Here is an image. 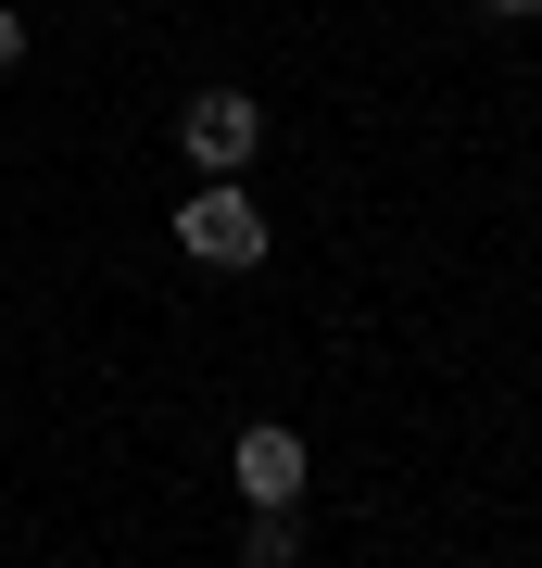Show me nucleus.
I'll return each mask as SVG.
<instances>
[{"mask_svg":"<svg viewBox=\"0 0 542 568\" xmlns=\"http://www.w3.org/2000/svg\"><path fill=\"white\" fill-rule=\"evenodd\" d=\"M290 556H303L290 506H253V530H241V568H290Z\"/></svg>","mask_w":542,"mask_h":568,"instance_id":"nucleus-4","label":"nucleus"},{"mask_svg":"<svg viewBox=\"0 0 542 568\" xmlns=\"http://www.w3.org/2000/svg\"><path fill=\"white\" fill-rule=\"evenodd\" d=\"M13 63H25V26H13V13H0V77H13Z\"/></svg>","mask_w":542,"mask_h":568,"instance_id":"nucleus-5","label":"nucleus"},{"mask_svg":"<svg viewBox=\"0 0 542 568\" xmlns=\"http://www.w3.org/2000/svg\"><path fill=\"white\" fill-rule=\"evenodd\" d=\"M492 13H542V0H492Z\"/></svg>","mask_w":542,"mask_h":568,"instance_id":"nucleus-6","label":"nucleus"},{"mask_svg":"<svg viewBox=\"0 0 542 568\" xmlns=\"http://www.w3.org/2000/svg\"><path fill=\"white\" fill-rule=\"evenodd\" d=\"M177 253L190 265H265V203H253L241 178L190 190V203H177Z\"/></svg>","mask_w":542,"mask_h":568,"instance_id":"nucleus-1","label":"nucleus"},{"mask_svg":"<svg viewBox=\"0 0 542 568\" xmlns=\"http://www.w3.org/2000/svg\"><path fill=\"white\" fill-rule=\"evenodd\" d=\"M177 140H190L202 178H241V164L265 152V102H253V89H202V102L177 114Z\"/></svg>","mask_w":542,"mask_h":568,"instance_id":"nucleus-2","label":"nucleus"},{"mask_svg":"<svg viewBox=\"0 0 542 568\" xmlns=\"http://www.w3.org/2000/svg\"><path fill=\"white\" fill-rule=\"evenodd\" d=\"M303 480H316V455H303V429L253 417V429H241V506H303Z\"/></svg>","mask_w":542,"mask_h":568,"instance_id":"nucleus-3","label":"nucleus"}]
</instances>
